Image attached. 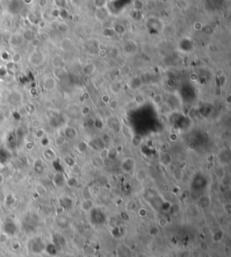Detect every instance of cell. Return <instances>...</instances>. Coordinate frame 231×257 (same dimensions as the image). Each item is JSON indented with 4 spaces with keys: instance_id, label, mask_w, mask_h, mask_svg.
Returning a JSON list of instances; mask_svg holds the SVG:
<instances>
[{
    "instance_id": "cell-1",
    "label": "cell",
    "mask_w": 231,
    "mask_h": 257,
    "mask_svg": "<svg viewBox=\"0 0 231 257\" xmlns=\"http://www.w3.org/2000/svg\"><path fill=\"white\" fill-rule=\"evenodd\" d=\"M28 62L34 67H39L44 63L45 54L40 50H34L30 53L28 57Z\"/></svg>"
},
{
    "instance_id": "cell-2",
    "label": "cell",
    "mask_w": 231,
    "mask_h": 257,
    "mask_svg": "<svg viewBox=\"0 0 231 257\" xmlns=\"http://www.w3.org/2000/svg\"><path fill=\"white\" fill-rule=\"evenodd\" d=\"M107 124L109 127V128L113 130L114 132H119L122 129L121 122L117 118H116L115 116L108 115V117L107 118Z\"/></svg>"
},
{
    "instance_id": "cell-3",
    "label": "cell",
    "mask_w": 231,
    "mask_h": 257,
    "mask_svg": "<svg viewBox=\"0 0 231 257\" xmlns=\"http://www.w3.org/2000/svg\"><path fill=\"white\" fill-rule=\"evenodd\" d=\"M137 43L134 42V41H127L124 43V46H123V51L125 52V54L127 55H133L137 51Z\"/></svg>"
},
{
    "instance_id": "cell-4",
    "label": "cell",
    "mask_w": 231,
    "mask_h": 257,
    "mask_svg": "<svg viewBox=\"0 0 231 257\" xmlns=\"http://www.w3.org/2000/svg\"><path fill=\"white\" fill-rule=\"evenodd\" d=\"M74 48V42L72 41V39L65 37L63 38L61 42H60V49L62 51L69 52L70 51H72V49Z\"/></svg>"
},
{
    "instance_id": "cell-5",
    "label": "cell",
    "mask_w": 231,
    "mask_h": 257,
    "mask_svg": "<svg viewBox=\"0 0 231 257\" xmlns=\"http://www.w3.org/2000/svg\"><path fill=\"white\" fill-rule=\"evenodd\" d=\"M66 65L65 59L63 58L62 55L57 54L52 57L51 59V66L56 70V69H63L64 66Z\"/></svg>"
},
{
    "instance_id": "cell-6",
    "label": "cell",
    "mask_w": 231,
    "mask_h": 257,
    "mask_svg": "<svg viewBox=\"0 0 231 257\" xmlns=\"http://www.w3.org/2000/svg\"><path fill=\"white\" fill-rule=\"evenodd\" d=\"M108 16H109V11L108 10L107 7L97 8L95 11V18L99 22H104L105 20L108 19Z\"/></svg>"
},
{
    "instance_id": "cell-7",
    "label": "cell",
    "mask_w": 231,
    "mask_h": 257,
    "mask_svg": "<svg viewBox=\"0 0 231 257\" xmlns=\"http://www.w3.org/2000/svg\"><path fill=\"white\" fill-rule=\"evenodd\" d=\"M43 85L44 87V89L48 91H51L53 90L56 86H57V81L55 80V78L48 76L46 78H44V80L43 81Z\"/></svg>"
},
{
    "instance_id": "cell-8",
    "label": "cell",
    "mask_w": 231,
    "mask_h": 257,
    "mask_svg": "<svg viewBox=\"0 0 231 257\" xmlns=\"http://www.w3.org/2000/svg\"><path fill=\"white\" fill-rule=\"evenodd\" d=\"M97 70L96 64L93 62H87L82 67V73L85 76H92Z\"/></svg>"
},
{
    "instance_id": "cell-9",
    "label": "cell",
    "mask_w": 231,
    "mask_h": 257,
    "mask_svg": "<svg viewBox=\"0 0 231 257\" xmlns=\"http://www.w3.org/2000/svg\"><path fill=\"white\" fill-rule=\"evenodd\" d=\"M43 156L45 160L49 161H52L54 160H56L57 158V153H55V151L51 148V147H46L45 150L43 153Z\"/></svg>"
},
{
    "instance_id": "cell-10",
    "label": "cell",
    "mask_w": 231,
    "mask_h": 257,
    "mask_svg": "<svg viewBox=\"0 0 231 257\" xmlns=\"http://www.w3.org/2000/svg\"><path fill=\"white\" fill-rule=\"evenodd\" d=\"M64 137L67 139H74L78 135V132L75 127H67L63 130Z\"/></svg>"
},
{
    "instance_id": "cell-11",
    "label": "cell",
    "mask_w": 231,
    "mask_h": 257,
    "mask_svg": "<svg viewBox=\"0 0 231 257\" xmlns=\"http://www.w3.org/2000/svg\"><path fill=\"white\" fill-rule=\"evenodd\" d=\"M142 84H143V81L139 77H134L129 81V88L132 90H137L138 89L141 88Z\"/></svg>"
},
{
    "instance_id": "cell-12",
    "label": "cell",
    "mask_w": 231,
    "mask_h": 257,
    "mask_svg": "<svg viewBox=\"0 0 231 257\" xmlns=\"http://www.w3.org/2000/svg\"><path fill=\"white\" fill-rule=\"evenodd\" d=\"M122 89H123V86L122 84L119 82V81H115L113 82L110 87H109V90L112 94L114 95H116V94H119L121 91H122Z\"/></svg>"
},
{
    "instance_id": "cell-13",
    "label": "cell",
    "mask_w": 231,
    "mask_h": 257,
    "mask_svg": "<svg viewBox=\"0 0 231 257\" xmlns=\"http://www.w3.org/2000/svg\"><path fill=\"white\" fill-rule=\"evenodd\" d=\"M56 29L61 33L65 34V33H68L69 31H70V26L68 25V24H66L65 22H61V23H59L57 25Z\"/></svg>"
},
{
    "instance_id": "cell-14",
    "label": "cell",
    "mask_w": 231,
    "mask_h": 257,
    "mask_svg": "<svg viewBox=\"0 0 231 257\" xmlns=\"http://www.w3.org/2000/svg\"><path fill=\"white\" fill-rule=\"evenodd\" d=\"M93 145H95L97 150H100L101 151V150L105 149V142L100 137H97V138H95L93 140Z\"/></svg>"
},
{
    "instance_id": "cell-15",
    "label": "cell",
    "mask_w": 231,
    "mask_h": 257,
    "mask_svg": "<svg viewBox=\"0 0 231 257\" xmlns=\"http://www.w3.org/2000/svg\"><path fill=\"white\" fill-rule=\"evenodd\" d=\"M45 135H47V134H46V131L44 130V128L39 127V128L35 129V131H34V137H35L36 139L40 140V139H42L43 137H44Z\"/></svg>"
},
{
    "instance_id": "cell-16",
    "label": "cell",
    "mask_w": 231,
    "mask_h": 257,
    "mask_svg": "<svg viewBox=\"0 0 231 257\" xmlns=\"http://www.w3.org/2000/svg\"><path fill=\"white\" fill-rule=\"evenodd\" d=\"M112 29L114 30L116 34H119V35L124 34V33L126 32V31H127L126 27H125L123 25H121V24H116V25H115L114 27H113Z\"/></svg>"
},
{
    "instance_id": "cell-17",
    "label": "cell",
    "mask_w": 231,
    "mask_h": 257,
    "mask_svg": "<svg viewBox=\"0 0 231 257\" xmlns=\"http://www.w3.org/2000/svg\"><path fill=\"white\" fill-rule=\"evenodd\" d=\"M66 142V138L64 137V135H57L54 139V145L57 147H62V145H65Z\"/></svg>"
},
{
    "instance_id": "cell-18",
    "label": "cell",
    "mask_w": 231,
    "mask_h": 257,
    "mask_svg": "<svg viewBox=\"0 0 231 257\" xmlns=\"http://www.w3.org/2000/svg\"><path fill=\"white\" fill-rule=\"evenodd\" d=\"M147 176V171L146 169H140L136 173V179L140 181L144 180Z\"/></svg>"
},
{
    "instance_id": "cell-19",
    "label": "cell",
    "mask_w": 231,
    "mask_h": 257,
    "mask_svg": "<svg viewBox=\"0 0 231 257\" xmlns=\"http://www.w3.org/2000/svg\"><path fill=\"white\" fill-rule=\"evenodd\" d=\"M108 0H93V5L95 8H102V7H107Z\"/></svg>"
},
{
    "instance_id": "cell-20",
    "label": "cell",
    "mask_w": 231,
    "mask_h": 257,
    "mask_svg": "<svg viewBox=\"0 0 231 257\" xmlns=\"http://www.w3.org/2000/svg\"><path fill=\"white\" fill-rule=\"evenodd\" d=\"M91 163L94 167L96 168H99V167H102L103 165V159H101L100 157H98V156H95V157H92L91 159Z\"/></svg>"
},
{
    "instance_id": "cell-21",
    "label": "cell",
    "mask_w": 231,
    "mask_h": 257,
    "mask_svg": "<svg viewBox=\"0 0 231 257\" xmlns=\"http://www.w3.org/2000/svg\"><path fill=\"white\" fill-rule=\"evenodd\" d=\"M87 148H88V144H87L86 142H84V141L80 142V143L78 144V145H77V150H78V152L81 153H83L87 150Z\"/></svg>"
},
{
    "instance_id": "cell-22",
    "label": "cell",
    "mask_w": 231,
    "mask_h": 257,
    "mask_svg": "<svg viewBox=\"0 0 231 257\" xmlns=\"http://www.w3.org/2000/svg\"><path fill=\"white\" fill-rule=\"evenodd\" d=\"M39 141H40V145H41L42 147H45V148L48 147L50 144H51V139H50L47 135H45L44 137H43V138L40 139Z\"/></svg>"
},
{
    "instance_id": "cell-23",
    "label": "cell",
    "mask_w": 231,
    "mask_h": 257,
    "mask_svg": "<svg viewBox=\"0 0 231 257\" xmlns=\"http://www.w3.org/2000/svg\"><path fill=\"white\" fill-rule=\"evenodd\" d=\"M162 100H163V95L162 94H155L154 96H153V98H152V101H153V103L154 104V105H159L161 102H162Z\"/></svg>"
},
{
    "instance_id": "cell-24",
    "label": "cell",
    "mask_w": 231,
    "mask_h": 257,
    "mask_svg": "<svg viewBox=\"0 0 231 257\" xmlns=\"http://www.w3.org/2000/svg\"><path fill=\"white\" fill-rule=\"evenodd\" d=\"M162 161H164L165 164L169 165V164L172 163V161H172V156H171L169 153H165V154L162 156Z\"/></svg>"
},
{
    "instance_id": "cell-25",
    "label": "cell",
    "mask_w": 231,
    "mask_h": 257,
    "mask_svg": "<svg viewBox=\"0 0 231 257\" xmlns=\"http://www.w3.org/2000/svg\"><path fill=\"white\" fill-rule=\"evenodd\" d=\"M11 59H12V62L13 63H19L22 61V55L19 52H16V53L13 54Z\"/></svg>"
},
{
    "instance_id": "cell-26",
    "label": "cell",
    "mask_w": 231,
    "mask_h": 257,
    "mask_svg": "<svg viewBox=\"0 0 231 257\" xmlns=\"http://www.w3.org/2000/svg\"><path fill=\"white\" fill-rule=\"evenodd\" d=\"M31 126H32V127L35 130V129L39 128V127H42V122H41L40 119L35 118V119H33V121H32Z\"/></svg>"
},
{
    "instance_id": "cell-27",
    "label": "cell",
    "mask_w": 231,
    "mask_h": 257,
    "mask_svg": "<svg viewBox=\"0 0 231 257\" xmlns=\"http://www.w3.org/2000/svg\"><path fill=\"white\" fill-rule=\"evenodd\" d=\"M108 106H109V108L112 109V110H115L118 108V101L117 99H111L108 103Z\"/></svg>"
},
{
    "instance_id": "cell-28",
    "label": "cell",
    "mask_w": 231,
    "mask_h": 257,
    "mask_svg": "<svg viewBox=\"0 0 231 257\" xmlns=\"http://www.w3.org/2000/svg\"><path fill=\"white\" fill-rule=\"evenodd\" d=\"M80 113L82 115H87L90 113V108L89 106H84L82 107L81 109H80Z\"/></svg>"
},
{
    "instance_id": "cell-29",
    "label": "cell",
    "mask_w": 231,
    "mask_h": 257,
    "mask_svg": "<svg viewBox=\"0 0 231 257\" xmlns=\"http://www.w3.org/2000/svg\"><path fill=\"white\" fill-rule=\"evenodd\" d=\"M34 147H35V145H34V142H33V141H28L25 145V148L27 151H32V150H33Z\"/></svg>"
},
{
    "instance_id": "cell-30",
    "label": "cell",
    "mask_w": 231,
    "mask_h": 257,
    "mask_svg": "<svg viewBox=\"0 0 231 257\" xmlns=\"http://www.w3.org/2000/svg\"><path fill=\"white\" fill-rule=\"evenodd\" d=\"M135 101H136V103H137V104L142 105V104H144V103H145L146 99H145V97H144V96H143L142 94H138V95H136V96H135Z\"/></svg>"
},
{
    "instance_id": "cell-31",
    "label": "cell",
    "mask_w": 231,
    "mask_h": 257,
    "mask_svg": "<svg viewBox=\"0 0 231 257\" xmlns=\"http://www.w3.org/2000/svg\"><path fill=\"white\" fill-rule=\"evenodd\" d=\"M110 100H111V98H110V96L108 94H104V95L101 96V101L106 105H108Z\"/></svg>"
},
{
    "instance_id": "cell-32",
    "label": "cell",
    "mask_w": 231,
    "mask_h": 257,
    "mask_svg": "<svg viewBox=\"0 0 231 257\" xmlns=\"http://www.w3.org/2000/svg\"><path fill=\"white\" fill-rule=\"evenodd\" d=\"M109 55L112 57V58H116L118 55H119V51L117 48H112L110 51H109Z\"/></svg>"
},
{
    "instance_id": "cell-33",
    "label": "cell",
    "mask_w": 231,
    "mask_h": 257,
    "mask_svg": "<svg viewBox=\"0 0 231 257\" xmlns=\"http://www.w3.org/2000/svg\"><path fill=\"white\" fill-rule=\"evenodd\" d=\"M193 28H194L195 30H197V31H199V30L202 28V24H201V23H199V22H196V23H194V25H193Z\"/></svg>"
},
{
    "instance_id": "cell-34",
    "label": "cell",
    "mask_w": 231,
    "mask_h": 257,
    "mask_svg": "<svg viewBox=\"0 0 231 257\" xmlns=\"http://www.w3.org/2000/svg\"><path fill=\"white\" fill-rule=\"evenodd\" d=\"M169 138L172 140V141H173V142H175V141H177L178 140V135L175 134V133H172V134H170V136H169Z\"/></svg>"
},
{
    "instance_id": "cell-35",
    "label": "cell",
    "mask_w": 231,
    "mask_h": 257,
    "mask_svg": "<svg viewBox=\"0 0 231 257\" xmlns=\"http://www.w3.org/2000/svg\"><path fill=\"white\" fill-rule=\"evenodd\" d=\"M196 143H194V142H191V143H190L189 144V145H188V149L189 150H191V151H193V150H195L196 149Z\"/></svg>"
},
{
    "instance_id": "cell-36",
    "label": "cell",
    "mask_w": 231,
    "mask_h": 257,
    "mask_svg": "<svg viewBox=\"0 0 231 257\" xmlns=\"http://www.w3.org/2000/svg\"><path fill=\"white\" fill-rule=\"evenodd\" d=\"M47 2H48L47 0H41V1H40V5L44 6H46V5H47Z\"/></svg>"
}]
</instances>
